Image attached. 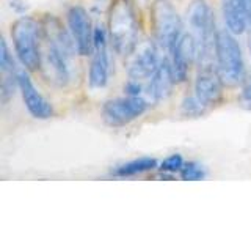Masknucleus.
I'll use <instances>...</instances> for the list:
<instances>
[{
    "label": "nucleus",
    "instance_id": "obj_1",
    "mask_svg": "<svg viewBox=\"0 0 251 236\" xmlns=\"http://www.w3.org/2000/svg\"><path fill=\"white\" fill-rule=\"evenodd\" d=\"M187 21L192 31L190 35L195 39L196 60L200 63V69L212 68V60L215 57V19L210 6L206 0H195L187 11Z\"/></svg>",
    "mask_w": 251,
    "mask_h": 236
},
{
    "label": "nucleus",
    "instance_id": "obj_2",
    "mask_svg": "<svg viewBox=\"0 0 251 236\" xmlns=\"http://www.w3.org/2000/svg\"><path fill=\"white\" fill-rule=\"evenodd\" d=\"M108 36L113 49L129 55L138 43V21L130 0H115L110 8Z\"/></svg>",
    "mask_w": 251,
    "mask_h": 236
},
{
    "label": "nucleus",
    "instance_id": "obj_3",
    "mask_svg": "<svg viewBox=\"0 0 251 236\" xmlns=\"http://www.w3.org/2000/svg\"><path fill=\"white\" fill-rule=\"evenodd\" d=\"M217 73L226 87H237L245 79V63L237 39L227 29L218 30L215 38Z\"/></svg>",
    "mask_w": 251,
    "mask_h": 236
},
{
    "label": "nucleus",
    "instance_id": "obj_4",
    "mask_svg": "<svg viewBox=\"0 0 251 236\" xmlns=\"http://www.w3.org/2000/svg\"><path fill=\"white\" fill-rule=\"evenodd\" d=\"M39 24L22 16L18 21H14L11 26V38L14 44V51L18 54V59L25 69L36 71L41 65V46H39Z\"/></svg>",
    "mask_w": 251,
    "mask_h": 236
},
{
    "label": "nucleus",
    "instance_id": "obj_5",
    "mask_svg": "<svg viewBox=\"0 0 251 236\" xmlns=\"http://www.w3.org/2000/svg\"><path fill=\"white\" fill-rule=\"evenodd\" d=\"M152 24L155 43L165 51H173L182 36V21L168 0H155L152 5Z\"/></svg>",
    "mask_w": 251,
    "mask_h": 236
},
{
    "label": "nucleus",
    "instance_id": "obj_6",
    "mask_svg": "<svg viewBox=\"0 0 251 236\" xmlns=\"http://www.w3.org/2000/svg\"><path fill=\"white\" fill-rule=\"evenodd\" d=\"M148 101L143 96L110 99L102 107V118L112 128H123L143 115L148 110Z\"/></svg>",
    "mask_w": 251,
    "mask_h": 236
},
{
    "label": "nucleus",
    "instance_id": "obj_7",
    "mask_svg": "<svg viewBox=\"0 0 251 236\" xmlns=\"http://www.w3.org/2000/svg\"><path fill=\"white\" fill-rule=\"evenodd\" d=\"M127 74L129 79H135V81H148L154 76L160 65L159 51L157 46L146 39V41L137 43L132 52L127 55Z\"/></svg>",
    "mask_w": 251,
    "mask_h": 236
},
{
    "label": "nucleus",
    "instance_id": "obj_8",
    "mask_svg": "<svg viewBox=\"0 0 251 236\" xmlns=\"http://www.w3.org/2000/svg\"><path fill=\"white\" fill-rule=\"evenodd\" d=\"M69 60L57 47L46 41L44 49H41V65L39 69L44 79L53 87H66L71 81Z\"/></svg>",
    "mask_w": 251,
    "mask_h": 236
},
{
    "label": "nucleus",
    "instance_id": "obj_9",
    "mask_svg": "<svg viewBox=\"0 0 251 236\" xmlns=\"http://www.w3.org/2000/svg\"><path fill=\"white\" fill-rule=\"evenodd\" d=\"M68 29L73 35V39L77 46V52L80 55H90L94 51L91 19L83 6H71L68 11Z\"/></svg>",
    "mask_w": 251,
    "mask_h": 236
},
{
    "label": "nucleus",
    "instance_id": "obj_10",
    "mask_svg": "<svg viewBox=\"0 0 251 236\" xmlns=\"http://www.w3.org/2000/svg\"><path fill=\"white\" fill-rule=\"evenodd\" d=\"M18 88L21 90L24 104L31 117L38 118V120H47L53 115V107L49 101H47L41 93L36 90L35 84L31 82L30 76L25 71H19L18 73Z\"/></svg>",
    "mask_w": 251,
    "mask_h": 236
},
{
    "label": "nucleus",
    "instance_id": "obj_11",
    "mask_svg": "<svg viewBox=\"0 0 251 236\" xmlns=\"http://www.w3.org/2000/svg\"><path fill=\"white\" fill-rule=\"evenodd\" d=\"M171 52H173L171 66H173V73H175L176 82H185L192 63L196 59V46H195L193 36L190 33L182 35L177 39V43L175 44Z\"/></svg>",
    "mask_w": 251,
    "mask_h": 236
},
{
    "label": "nucleus",
    "instance_id": "obj_12",
    "mask_svg": "<svg viewBox=\"0 0 251 236\" xmlns=\"http://www.w3.org/2000/svg\"><path fill=\"white\" fill-rule=\"evenodd\" d=\"M222 88L223 82L220 79L217 69L202 68L200 69L198 76L195 79V94L198 96L204 104L212 106L222 99Z\"/></svg>",
    "mask_w": 251,
    "mask_h": 236
},
{
    "label": "nucleus",
    "instance_id": "obj_13",
    "mask_svg": "<svg viewBox=\"0 0 251 236\" xmlns=\"http://www.w3.org/2000/svg\"><path fill=\"white\" fill-rule=\"evenodd\" d=\"M175 84L176 79H175V73H173L171 61L163 59L154 76L149 79V84L146 85V93L154 102H160L170 96Z\"/></svg>",
    "mask_w": 251,
    "mask_h": 236
},
{
    "label": "nucleus",
    "instance_id": "obj_14",
    "mask_svg": "<svg viewBox=\"0 0 251 236\" xmlns=\"http://www.w3.org/2000/svg\"><path fill=\"white\" fill-rule=\"evenodd\" d=\"M110 77V55L107 44L94 47L93 60L90 66L88 82L91 88H104Z\"/></svg>",
    "mask_w": 251,
    "mask_h": 236
},
{
    "label": "nucleus",
    "instance_id": "obj_15",
    "mask_svg": "<svg viewBox=\"0 0 251 236\" xmlns=\"http://www.w3.org/2000/svg\"><path fill=\"white\" fill-rule=\"evenodd\" d=\"M223 19L226 29L232 35H242L247 30L248 18L240 0H225L223 2Z\"/></svg>",
    "mask_w": 251,
    "mask_h": 236
},
{
    "label": "nucleus",
    "instance_id": "obj_16",
    "mask_svg": "<svg viewBox=\"0 0 251 236\" xmlns=\"http://www.w3.org/2000/svg\"><path fill=\"white\" fill-rule=\"evenodd\" d=\"M157 167V161L154 157H140V159H133L130 162H126L120 165L115 170L116 177H133V175H140V173H145L149 170H154Z\"/></svg>",
    "mask_w": 251,
    "mask_h": 236
},
{
    "label": "nucleus",
    "instance_id": "obj_17",
    "mask_svg": "<svg viewBox=\"0 0 251 236\" xmlns=\"http://www.w3.org/2000/svg\"><path fill=\"white\" fill-rule=\"evenodd\" d=\"M207 110V104H204V102L196 96H185L182 99V104H180V112L185 117H192V118H196V117H201L206 114Z\"/></svg>",
    "mask_w": 251,
    "mask_h": 236
},
{
    "label": "nucleus",
    "instance_id": "obj_18",
    "mask_svg": "<svg viewBox=\"0 0 251 236\" xmlns=\"http://www.w3.org/2000/svg\"><path fill=\"white\" fill-rule=\"evenodd\" d=\"M206 177V172H204L202 165L196 164V162H188L184 164V167L180 169V178L185 181H198Z\"/></svg>",
    "mask_w": 251,
    "mask_h": 236
},
{
    "label": "nucleus",
    "instance_id": "obj_19",
    "mask_svg": "<svg viewBox=\"0 0 251 236\" xmlns=\"http://www.w3.org/2000/svg\"><path fill=\"white\" fill-rule=\"evenodd\" d=\"M182 167H184V159L180 154H171L168 157H165L160 164V170L163 173H176L180 172Z\"/></svg>",
    "mask_w": 251,
    "mask_h": 236
},
{
    "label": "nucleus",
    "instance_id": "obj_20",
    "mask_svg": "<svg viewBox=\"0 0 251 236\" xmlns=\"http://www.w3.org/2000/svg\"><path fill=\"white\" fill-rule=\"evenodd\" d=\"M0 69H2V73H8V71L14 69V61L10 51H8L5 39H2V43H0Z\"/></svg>",
    "mask_w": 251,
    "mask_h": 236
},
{
    "label": "nucleus",
    "instance_id": "obj_21",
    "mask_svg": "<svg viewBox=\"0 0 251 236\" xmlns=\"http://www.w3.org/2000/svg\"><path fill=\"white\" fill-rule=\"evenodd\" d=\"M18 74L16 77H5L2 82V101L6 102L14 94V87L18 85Z\"/></svg>",
    "mask_w": 251,
    "mask_h": 236
},
{
    "label": "nucleus",
    "instance_id": "obj_22",
    "mask_svg": "<svg viewBox=\"0 0 251 236\" xmlns=\"http://www.w3.org/2000/svg\"><path fill=\"white\" fill-rule=\"evenodd\" d=\"M240 106L243 109H247V110H251V76L250 79L247 81L245 87H243V90H242V94H240Z\"/></svg>",
    "mask_w": 251,
    "mask_h": 236
},
{
    "label": "nucleus",
    "instance_id": "obj_23",
    "mask_svg": "<svg viewBox=\"0 0 251 236\" xmlns=\"http://www.w3.org/2000/svg\"><path fill=\"white\" fill-rule=\"evenodd\" d=\"M11 8H14L16 13H24L27 10L25 3H24L22 0H11Z\"/></svg>",
    "mask_w": 251,
    "mask_h": 236
},
{
    "label": "nucleus",
    "instance_id": "obj_24",
    "mask_svg": "<svg viewBox=\"0 0 251 236\" xmlns=\"http://www.w3.org/2000/svg\"><path fill=\"white\" fill-rule=\"evenodd\" d=\"M243 3V8H245L247 11V18H248V24L251 26V0H240Z\"/></svg>",
    "mask_w": 251,
    "mask_h": 236
},
{
    "label": "nucleus",
    "instance_id": "obj_25",
    "mask_svg": "<svg viewBox=\"0 0 251 236\" xmlns=\"http://www.w3.org/2000/svg\"><path fill=\"white\" fill-rule=\"evenodd\" d=\"M248 49H250V54H251V33L248 36Z\"/></svg>",
    "mask_w": 251,
    "mask_h": 236
}]
</instances>
